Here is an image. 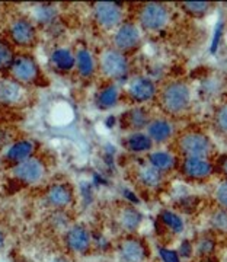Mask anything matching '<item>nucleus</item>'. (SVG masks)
Instances as JSON below:
<instances>
[{
    "label": "nucleus",
    "instance_id": "obj_2",
    "mask_svg": "<svg viewBox=\"0 0 227 262\" xmlns=\"http://www.w3.org/2000/svg\"><path fill=\"white\" fill-rule=\"evenodd\" d=\"M176 147L185 158H207L213 150V143L199 131H185L178 137Z\"/></svg>",
    "mask_w": 227,
    "mask_h": 262
},
{
    "label": "nucleus",
    "instance_id": "obj_22",
    "mask_svg": "<svg viewBox=\"0 0 227 262\" xmlns=\"http://www.w3.org/2000/svg\"><path fill=\"white\" fill-rule=\"evenodd\" d=\"M149 160H150V165L153 168H156L161 172H166V170H170V169L175 168L176 165V159L173 155L170 153H166V151H154L149 156Z\"/></svg>",
    "mask_w": 227,
    "mask_h": 262
},
{
    "label": "nucleus",
    "instance_id": "obj_30",
    "mask_svg": "<svg viewBox=\"0 0 227 262\" xmlns=\"http://www.w3.org/2000/svg\"><path fill=\"white\" fill-rule=\"evenodd\" d=\"M13 51L9 46L0 42V69H8L13 64Z\"/></svg>",
    "mask_w": 227,
    "mask_h": 262
},
{
    "label": "nucleus",
    "instance_id": "obj_8",
    "mask_svg": "<svg viewBox=\"0 0 227 262\" xmlns=\"http://www.w3.org/2000/svg\"><path fill=\"white\" fill-rule=\"evenodd\" d=\"M182 173L191 179L208 178L213 173V165L206 158H185L182 162Z\"/></svg>",
    "mask_w": 227,
    "mask_h": 262
},
{
    "label": "nucleus",
    "instance_id": "obj_38",
    "mask_svg": "<svg viewBox=\"0 0 227 262\" xmlns=\"http://www.w3.org/2000/svg\"><path fill=\"white\" fill-rule=\"evenodd\" d=\"M3 242H5V236H3V233L0 232V248L3 246Z\"/></svg>",
    "mask_w": 227,
    "mask_h": 262
},
{
    "label": "nucleus",
    "instance_id": "obj_33",
    "mask_svg": "<svg viewBox=\"0 0 227 262\" xmlns=\"http://www.w3.org/2000/svg\"><path fill=\"white\" fill-rule=\"evenodd\" d=\"M159 253H161L163 262H179V256H178V253L175 252V251L159 248Z\"/></svg>",
    "mask_w": 227,
    "mask_h": 262
},
{
    "label": "nucleus",
    "instance_id": "obj_3",
    "mask_svg": "<svg viewBox=\"0 0 227 262\" xmlns=\"http://www.w3.org/2000/svg\"><path fill=\"white\" fill-rule=\"evenodd\" d=\"M101 70L109 79H123L128 73V58L117 48H106L99 57Z\"/></svg>",
    "mask_w": 227,
    "mask_h": 262
},
{
    "label": "nucleus",
    "instance_id": "obj_37",
    "mask_svg": "<svg viewBox=\"0 0 227 262\" xmlns=\"http://www.w3.org/2000/svg\"><path fill=\"white\" fill-rule=\"evenodd\" d=\"M124 195L127 196V198H128L130 201H132V203H139V198L134 195L131 191H124Z\"/></svg>",
    "mask_w": 227,
    "mask_h": 262
},
{
    "label": "nucleus",
    "instance_id": "obj_18",
    "mask_svg": "<svg viewBox=\"0 0 227 262\" xmlns=\"http://www.w3.org/2000/svg\"><path fill=\"white\" fill-rule=\"evenodd\" d=\"M34 143L29 140H20L15 143L13 146H10L9 150L6 151V159L12 160V162H24V160L29 159V156L34 153Z\"/></svg>",
    "mask_w": 227,
    "mask_h": 262
},
{
    "label": "nucleus",
    "instance_id": "obj_5",
    "mask_svg": "<svg viewBox=\"0 0 227 262\" xmlns=\"http://www.w3.org/2000/svg\"><path fill=\"white\" fill-rule=\"evenodd\" d=\"M95 19L105 29L120 28L123 22V8L118 3L102 2L95 5Z\"/></svg>",
    "mask_w": 227,
    "mask_h": 262
},
{
    "label": "nucleus",
    "instance_id": "obj_6",
    "mask_svg": "<svg viewBox=\"0 0 227 262\" xmlns=\"http://www.w3.org/2000/svg\"><path fill=\"white\" fill-rule=\"evenodd\" d=\"M44 173H46V166L37 158H29V159L18 163L13 168L15 178L25 182V184H35L42 179Z\"/></svg>",
    "mask_w": 227,
    "mask_h": 262
},
{
    "label": "nucleus",
    "instance_id": "obj_23",
    "mask_svg": "<svg viewBox=\"0 0 227 262\" xmlns=\"http://www.w3.org/2000/svg\"><path fill=\"white\" fill-rule=\"evenodd\" d=\"M125 147L131 151H146L151 147V140L147 134L142 133H134L131 136H128L124 141Z\"/></svg>",
    "mask_w": 227,
    "mask_h": 262
},
{
    "label": "nucleus",
    "instance_id": "obj_20",
    "mask_svg": "<svg viewBox=\"0 0 227 262\" xmlns=\"http://www.w3.org/2000/svg\"><path fill=\"white\" fill-rule=\"evenodd\" d=\"M213 127L217 136L227 140V101H223L217 105L213 114Z\"/></svg>",
    "mask_w": 227,
    "mask_h": 262
},
{
    "label": "nucleus",
    "instance_id": "obj_31",
    "mask_svg": "<svg viewBox=\"0 0 227 262\" xmlns=\"http://www.w3.org/2000/svg\"><path fill=\"white\" fill-rule=\"evenodd\" d=\"M211 225L214 226L216 229H218V230H224V232H227L226 210H221V211H218V213H216V214L213 215V219H211Z\"/></svg>",
    "mask_w": 227,
    "mask_h": 262
},
{
    "label": "nucleus",
    "instance_id": "obj_4",
    "mask_svg": "<svg viewBox=\"0 0 227 262\" xmlns=\"http://www.w3.org/2000/svg\"><path fill=\"white\" fill-rule=\"evenodd\" d=\"M169 9L162 3H146L139 10V20L144 29L159 31L169 22Z\"/></svg>",
    "mask_w": 227,
    "mask_h": 262
},
{
    "label": "nucleus",
    "instance_id": "obj_16",
    "mask_svg": "<svg viewBox=\"0 0 227 262\" xmlns=\"http://www.w3.org/2000/svg\"><path fill=\"white\" fill-rule=\"evenodd\" d=\"M172 133H173V128L170 122L166 120H154L147 125V136L150 137V140L157 141V143L169 140L172 137Z\"/></svg>",
    "mask_w": 227,
    "mask_h": 262
},
{
    "label": "nucleus",
    "instance_id": "obj_39",
    "mask_svg": "<svg viewBox=\"0 0 227 262\" xmlns=\"http://www.w3.org/2000/svg\"><path fill=\"white\" fill-rule=\"evenodd\" d=\"M53 262H67V261H64V259H56V261H53Z\"/></svg>",
    "mask_w": 227,
    "mask_h": 262
},
{
    "label": "nucleus",
    "instance_id": "obj_36",
    "mask_svg": "<svg viewBox=\"0 0 227 262\" xmlns=\"http://www.w3.org/2000/svg\"><path fill=\"white\" fill-rule=\"evenodd\" d=\"M218 169L227 177V156H223L220 162H218Z\"/></svg>",
    "mask_w": 227,
    "mask_h": 262
},
{
    "label": "nucleus",
    "instance_id": "obj_29",
    "mask_svg": "<svg viewBox=\"0 0 227 262\" xmlns=\"http://www.w3.org/2000/svg\"><path fill=\"white\" fill-rule=\"evenodd\" d=\"M54 16H56V10L50 5H41L35 9V19L39 20V22L47 24L50 20H53Z\"/></svg>",
    "mask_w": 227,
    "mask_h": 262
},
{
    "label": "nucleus",
    "instance_id": "obj_28",
    "mask_svg": "<svg viewBox=\"0 0 227 262\" xmlns=\"http://www.w3.org/2000/svg\"><path fill=\"white\" fill-rule=\"evenodd\" d=\"M182 6L192 16H202L210 9V3H206V2H188V3H184Z\"/></svg>",
    "mask_w": 227,
    "mask_h": 262
},
{
    "label": "nucleus",
    "instance_id": "obj_17",
    "mask_svg": "<svg viewBox=\"0 0 227 262\" xmlns=\"http://www.w3.org/2000/svg\"><path fill=\"white\" fill-rule=\"evenodd\" d=\"M123 125L128 130H142L149 125V113L143 108H134L123 117Z\"/></svg>",
    "mask_w": 227,
    "mask_h": 262
},
{
    "label": "nucleus",
    "instance_id": "obj_32",
    "mask_svg": "<svg viewBox=\"0 0 227 262\" xmlns=\"http://www.w3.org/2000/svg\"><path fill=\"white\" fill-rule=\"evenodd\" d=\"M216 198H217L218 204L227 210V181L218 185L217 191H216Z\"/></svg>",
    "mask_w": 227,
    "mask_h": 262
},
{
    "label": "nucleus",
    "instance_id": "obj_24",
    "mask_svg": "<svg viewBox=\"0 0 227 262\" xmlns=\"http://www.w3.org/2000/svg\"><path fill=\"white\" fill-rule=\"evenodd\" d=\"M118 96H120V92H118V86L117 84L106 86L104 91L99 94V96H98L99 108H104V110L112 108L114 105L117 103V101H118Z\"/></svg>",
    "mask_w": 227,
    "mask_h": 262
},
{
    "label": "nucleus",
    "instance_id": "obj_19",
    "mask_svg": "<svg viewBox=\"0 0 227 262\" xmlns=\"http://www.w3.org/2000/svg\"><path fill=\"white\" fill-rule=\"evenodd\" d=\"M137 179L144 187L157 188L162 184L163 177H162L161 170L153 168L151 165H146L137 169Z\"/></svg>",
    "mask_w": 227,
    "mask_h": 262
},
{
    "label": "nucleus",
    "instance_id": "obj_7",
    "mask_svg": "<svg viewBox=\"0 0 227 262\" xmlns=\"http://www.w3.org/2000/svg\"><path fill=\"white\" fill-rule=\"evenodd\" d=\"M139 42H140V29L134 24H121V27L117 29L114 35L115 48L123 53L135 48Z\"/></svg>",
    "mask_w": 227,
    "mask_h": 262
},
{
    "label": "nucleus",
    "instance_id": "obj_34",
    "mask_svg": "<svg viewBox=\"0 0 227 262\" xmlns=\"http://www.w3.org/2000/svg\"><path fill=\"white\" fill-rule=\"evenodd\" d=\"M213 248H214V244H213V241H211V239H202L198 246V251L201 253H207V252H211V251H213Z\"/></svg>",
    "mask_w": 227,
    "mask_h": 262
},
{
    "label": "nucleus",
    "instance_id": "obj_1",
    "mask_svg": "<svg viewBox=\"0 0 227 262\" xmlns=\"http://www.w3.org/2000/svg\"><path fill=\"white\" fill-rule=\"evenodd\" d=\"M162 110L170 115L184 114L191 105V89L180 80H173L162 88L159 95Z\"/></svg>",
    "mask_w": 227,
    "mask_h": 262
},
{
    "label": "nucleus",
    "instance_id": "obj_14",
    "mask_svg": "<svg viewBox=\"0 0 227 262\" xmlns=\"http://www.w3.org/2000/svg\"><path fill=\"white\" fill-rule=\"evenodd\" d=\"M120 255L125 262H142L146 259V246L139 239H125L120 246Z\"/></svg>",
    "mask_w": 227,
    "mask_h": 262
},
{
    "label": "nucleus",
    "instance_id": "obj_27",
    "mask_svg": "<svg viewBox=\"0 0 227 262\" xmlns=\"http://www.w3.org/2000/svg\"><path fill=\"white\" fill-rule=\"evenodd\" d=\"M161 219H162V222L168 226L173 233H179V232L184 230V223H182L180 217L179 215L173 214L172 211H166V210H165V211H162Z\"/></svg>",
    "mask_w": 227,
    "mask_h": 262
},
{
    "label": "nucleus",
    "instance_id": "obj_21",
    "mask_svg": "<svg viewBox=\"0 0 227 262\" xmlns=\"http://www.w3.org/2000/svg\"><path fill=\"white\" fill-rule=\"evenodd\" d=\"M51 63L60 70H70L76 63V57L67 48H57L51 54Z\"/></svg>",
    "mask_w": 227,
    "mask_h": 262
},
{
    "label": "nucleus",
    "instance_id": "obj_12",
    "mask_svg": "<svg viewBox=\"0 0 227 262\" xmlns=\"http://www.w3.org/2000/svg\"><path fill=\"white\" fill-rule=\"evenodd\" d=\"M156 94L154 83L147 77H135L128 86V95L135 102L149 101Z\"/></svg>",
    "mask_w": 227,
    "mask_h": 262
},
{
    "label": "nucleus",
    "instance_id": "obj_26",
    "mask_svg": "<svg viewBox=\"0 0 227 262\" xmlns=\"http://www.w3.org/2000/svg\"><path fill=\"white\" fill-rule=\"evenodd\" d=\"M142 223V214L132 207L124 208L121 213V226L125 230H134Z\"/></svg>",
    "mask_w": 227,
    "mask_h": 262
},
{
    "label": "nucleus",
    "instance_id": "obj_10",
    "mask_svg": "<svg viewBox=\"0 0 227 262\" xmlns=\"http://www.w3.org/2000/svg\"><path fill=\"white\" fill-rule=\"evenodd\" d=\"M66 244L69 249H72L75 252L83 253L90 248L92 236L89 233V230L83 226H75L67 232Z\"/></svg>",
    "mask_w": 227,
    "mask_h": 262
},
{
    "label": "nucleus",
    "instance_id": "obj_35",
    "mask_svg": "<svg viewBox=\"0 0 227 262\" xmlns=\"http://www.w3.org/2000/svg\"><path fill=\"white\" fill-rule=\"evenodd\" d=\"M191 251H192V248H191L189 242H184L182 246H180V255H184V256H189V255H191Z\"/></svg>",
    "mask_w": 227,
    "mask_h": 262
},
{
    "label": "nucleus",
    "instance_id": "obj_15",
    "mask_svg": "<svg viewBox=\"0 0 227 262\" xmlns=\"http://www.w3.org/2000/svg\"><path fill=\"white\" fill-rule=\"evenodd\" d=\"M47 201L56 208H64L73 201V191L66 184H56L48 189Z\"/></svg>",
    "mask_w": 227,
    "mask_h": 262
},
{
    "label": "nucleus",
    "instance_id": "obj_11",
    "mask_svg": "<svg viewBox=\"0 0 227 262\" xmlns=\"http://www.w3.org/2000/svg\"><path fill=\"white\" fill-rule=\"evenodd\" d=\"M10 37L19 46H31L35 41V28L27 19H16L10 25Z\"/></svg>",
    "mask_w": 227,
    "mask_h": 262
},
{
    "label": "nucleus",
    "instance_id": "obj_13",
    "mask_svg": "<svg viewBox=\"0 0 227 262\" xmlns=\"http://www.w3.org/2000/svg\"><path fill=\"white\" fill-rule=\"evenodd\" d=\"M24 88L15 79H0V103L13 105L22 101Z\"/></svg>",
    "mask_w": 227,
    "mask_h": 262
},
{
    "label": "nucleus",
    "instance_id": "obj_9",
    "mask_svg": "<svg viewBox=\"0 0 227 262\" xmlns=\"http://www.w3.org/2000/svg\"><path fill=\"white\" fill-rule=\"evenodd\" d=\"M12 76L16 82L22 83H28L35 80L38 76V66L35 61L29 57H19L15 58L13 64L10 66Z\"/></svg>",
    "mask_w": 227,
    "mask_h": 262
},
{
    "label": "nucleus",
    "instance_id": "obj_25",
    "mask_svg": "<svg viewBox=\"0 0 227 262\" xmlns=\"http://www.w3.org/2000/svg\"><path fill=\"white\" fill-rule=\"evenodd\" d=\"M76 63H77V69L80 72V75L89 77V76L94 73L95 70V63L94 58L90 56L89 51L86 50H80L76 56Z\"/></svg>",
    "mask_w": 227,
    "mask_h": 262
}]
</instances>
